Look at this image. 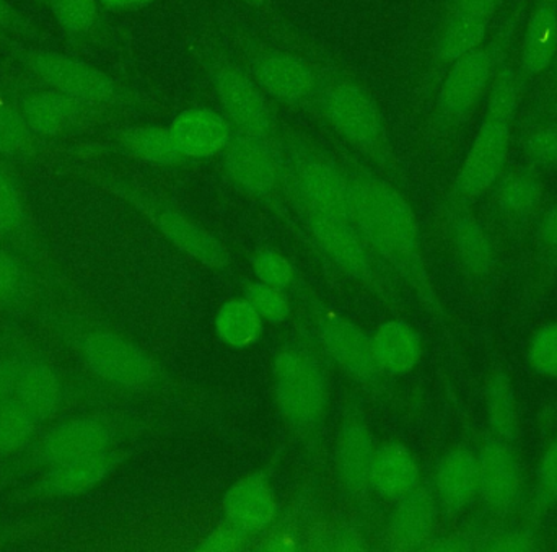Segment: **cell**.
<instances>
[{
	"mask_svg": "<svg viewBox=\"0 0 557 552\" xmlns=\"http://www.w3.org/2000/svg\"><path fill=\"white\" fill-rule=\"evenodd\" d=\"M52 13L62 28L71 33H87L98 20L97 0H49Z\"/></svg>",
	"mask_w": 557,
	"mask_h": 552,
	"instance_id": "36",
	"label": "cell"
},
{
	"mask_svg": "<svg viewBox=\"0 0 557 552\" xmlns=\"http://www.w3.org/2000/svg\"><path fill=\"white\" fill-rule=\"evenodd\" d=\"M493 189L494 204L506 221H529L542 205L543 183L533 168L504 173Z\"/></svg>",
	"mask_w": 557,
	"mask_h": 552,
	"instance_id": "27",
	"label": "cell"
},
{
	"mask_svg": "<svg viewBox=\"0 0 557 552\" xmlns=\"http://www.w3.org/2000/svg\"><path fill=\"white\" fill-rule=\"evenodd\" d=\"M222 155L231 181L255 198H273L285 185L284 156L277 142L235 130Z\"/></svg>",
	"mask_w": 557,
	"mask_h": 552,
	"instance_id": "9",
	"label": "cell"
},
{
	"mask_svg": "<svg viewBox=\"0 0 557 552\" xmlns=\"http://www.w3.org/2000/svg\"><path fill=\"white\" fill-rule=\"evenodd\" d=\"M3 543H5V534H3L2 530H0V548L3 547Z\"/></svg>",
	"mask_w": 557,
	"mask_h": 552,
	"instance_id": "52",
	"label": "cell"
},
{
	"mask_svg": "<svg viewBox=\"0 0 557 552\" xmlns=\"http://www.w3.org/2000/svg\"><path fill=\"white\" fill-rule=\"evenodd\" d=\"M321 339L337 365L359 380H372L379 374L373 357L372 339L362 329L337 316L321 322Z\"/></svg>",
	"mask_w": 557,
	"mask_h": 552,
	"instance_id": "19",
	"label": "cell"
},
{
	"mask_svg": "<svg viewBox=\"0 0 557 552\" xmlns=\"http://www.w3.org/2000/svg\"><path fill=\"white\" fill-rule=\"evenodd\" d=\"M487 28L490 20L450 10L435 39V61L442 65H451L474 49L481 48Z\"/></svg>",
	"mask_w": 557,
	"mask_h": 552,
	"instance_id": "30",
	"label": "cell"
},
{
	"mask_svg": "<svg viewBox=\"0 0 557 552\" xmlns=\"http://www.w3.org/2000/svg\"><path fill=\"white\" fill-rule=\"evenodd\" d=\"M113 447V429L97 416H75L51 427L29 452L28 463L45 469L84 456L108 452Z\"/></svg>",
	"mask_w": 557,
	"mask_h": 552,
	"instance_id": "10",
	"label": "cell"
},
{
	"mask_svg": "<svg viewBox=\"0 0 557 552\" xmlns=\"http://www.w3.org/2000/svg\"><path fill=\"white\" fill-rule=\"evenodd\" d=\"M373 456L375 449L367 427L359 421L346 423L337 443V473L350 492L363 491L370 485Z\"/></svg>",
	"mask_w": 557,
	"mask_h": 552,
	"instance_id": "26",
	"label": "cell"
},
{
	"mask_svg": "<svg viewBox=\"0 0 557 552\" xmlns=\"http://www.w3.org/2000/svg\"><path fill=\"white\" fill-rule=\"evenodd\" d=\"M372 351L382 371L408 374L421 361V338L408 323L388 322L373 336Z\"/></svg>",
	"mask_w": 557,
	"mask_h": 552,
	"instance_id": "28",
	"label": "cell"
},
{
	"mask_svg": "<svg viewBox=\"0 0 557 552\" xmlns=\"http://www.w3.org/2000/svg\"><path fill=\"white\" fill-rule=\"evenodd\" d=\"M90 104L58 90L36 91L23 101L22 116L29 133L59 136L85 120Z\"/></svg>",
	"mask_w": 557,
	"mask_h": 552,
	"instance_id": "22",
	"label": "cell"
},
{
	"mask_svg": "<svg viewBox=\"0 0 557 552\" xmlns=\"http://www.w3.org/2000/svg\"><path fill=\"white\" fill-rule=\"evenodd\" d=\"M281 149L285 185L307 214L350 222L349 173L326 152L301 140H290Z\"/></svg>",
	"mask_w": 557,
	"mask_h": 552,
	"instance_id": "3",
	"label": "cell"
},
{
	"mask_svg": "<svg viewBox=\"0 0 557 552\" xmlns=\"http://www.w3.org/2000/svg\"><path fill=\"white\" fill-rule=\"evenodd\" d=\"M224 512L232 525L247 535L257 534L276 518V499L263 476H248L228 489Z\"/></svg>",
	"mask_w": 557,
	"mask_h": 552,
	"instance_id": "21",
	"label": "cell"
},
{
	"mask_svg": "<svg viewBox=\"0 0 557 552\" xmlns=\"http://www.w3.org/2000/svg\"><path fill=\"white\" fill-rule=\"evenodd\" d=\"M494 548L491 550H503V551H523L530 550L532 543L525 540L523 537H516V535H509V537H503L499 541L493 544Z\"/></svg>",
	"mask_w": 557,
	"mask_h": 552,
	"instance_id": "48",
	"label": "cell"
},
{
	"mask_svg": "<svg viewBox=\"0 0 557 552\" xmlns=\"http://www.w3.org/2000/svg\"><path fill=\"white\" fill-rule=\"evenodd\" d=\"M557 54V0H540L527 23L522 45V72L539 77Z\"/></svg>",
	"mask_w": 557,
	"mask_h": 552,
	"instance_id": "24",
	"label": "cell"
},
{
	"mask_svg": "<svg viewBox=\"0 0 557 552\" xmlns=\"http://www.w3.org/2000/svg\"><path fill=\"white\" fill-rule=\"evenodd\" d=\"M247 300L267 322L281 323L290 315V303L276 287L263 283L251 284L247 289Z\"/></svg>",
	"mask_w": 557,
	"mask_h": 552,
	"instance_id": "37",
	"label": "cell"
},
{
	"mask_svg": "<svg viewBox=\"0 0 557 552\" xmlns=\"http://www.w3.org/2000/svg\"><path fill=\"white\" fill-rule=\"evenodd\" d=\"M327 126L385 170L396 168V156L379 104L350 78H326L317 103Z\"/></svg>",
	"mask_w": 557,
	"mask_h": 552,
	"instance_id": "2",
	"label": "cell"
},
{
	"mask_svg": "<svg viewBox=\"0 0 557 552\" xmlns=\"http://www.w3.org/2000/svg\"><path fill=\"white\" fill-rule=\"evenodd\" d=\"M75 348L85 367L111 387L140 391L156 384L152 359L117 333L90 329L75 338Z\"/></svg>",
	"mask_w": 557,
	"mask_h": 552,
	"instance_id": "5",
	"label": "cell"
},
{
	"mask_svg": "<svg viewBox=\"0 0 557 552\" xmlns=\"http://www.w3.org/2000/svg\"><path fill=\"white\" fill-rule=\"evenodd\" d=\"M183 159H209L227 149L234 137L231 121L211 108L182 111L169 127Z\"/></svg>",
	"mask_w": 557,
	"mask_h": 552,
	"instance_id": "17",
	"label": "cell"
},
{
	"mask_svg": "<svg viewBox=\"0 0 557 552\" xmlns=\"http://www.w3.org/2000/svg\"><path fill=\"white\" fill-rule=\"evenodd\" d=\"M25 209L18 188L9 175L0 170V234H13L23 225Z\"/></svg>",
	"mask_w": 557,
	"mask_h": 552,
	"instance_id": "41",
	"label": "cell"
},
{
	"mask_svg": "<svg viewBox=\"0 0 557 552\" xmlns=\"http://www.w3.org/2000/svg\"><path fill=\"white\" fill-rule=\"evenodd\" d=\"M480 495L493 514L507 515L522 498L523 473L512 443L491 439L478 453Z\"/></svg>",
	"mask_w": 557,
	"mask_h": 552,
	"instance_id": "16",
	"label": "cell"
},
{
	"mask_svg": "<svg viewBox=\"0 0 557 552\" xmlns=\"http://www.w3.org/2000/svg\"><path fill=\"white\" fill-rule=\"evenodd\" d=\"M25 290V273L18 261L0 248V309L15 305Z\"/></svg>",
	"mask_w": 557,
	"mask_h": 552,
	"instance_id": "43",
	"label": "cell"
},
{
	"mask_svg": "<svg viewBox=\"0 0 557 552\" xmlns=\"http://www.w3.org/2000/svg\"><path fill=\"white\" fill-rule=\"evenodd\" d=\"M212 84L225 117L238 133L276 142V120L264 91L244 68L225 58L212 59Z\"/></svg>",
	"mask_w": 557,
	"mask_h": 552,
	"instance_id": "6",
	"label": "cell"
},
{
	"mask_svg": "<svg viewBox=\"0 0 557 552\" xmlns=\"http://www.w3.org/2000/svg\"><path fill=\"white\" fill-rule=\"evenodd\" d=\"M437 520L435 501L425 489H414L411 494L399 499L392 517L393 541L401 548H418L431 537Z\"/></svg>",
	"mask_w": 557,
	"mask_h": 552,
	"instance_id": "29",
	"label": "cell"
},
{
	"mask_svg": "<svg viewBox=\"0 0 557 552\" xmlns=\"http://www.w3.org/2000/svg\"><path fill=\"white\" fill-rule=\"evenodd\" d=\"M13 398L41 426L54 419L61 411L64 387L51 364L39 359H29L20 364Z\"/></svg>",
	"mask_w": 557,
	"mask_h": 552,
	"instance_id": "18",
	"label": "cell"
},
{
	"mask_svg": "<svg viewBox=\"0 0 557 552\" xmlns=\"http://www.w3.org/2000/svg\"><path fill=\"white\" fill-rule=\"evenodd\" d=\"M523 150L533 168L557 170V126H540L530 130Z\"/></svg>",
	"mask_w": 557,
	"mask_h": 552,
	"instance_id": "38",
	"label": "cell"
},
{
	"mask_svg": "<svg viewBox=\"0 0 557 552\" xmlns=\"http://www.w3.org/2000/svg\"><path fill=\"white\" fill-rule=\"evenodd\" d=\"M435 491L447 511L461 512L480 495V462L476 453L457 447L442 456L435 469Z\"/></svg>",
	"mask_w": 557,
	"mask_h": 552,
	"instance_id": "20",
	"label": "cell"
},
{
	"mask_svg": "<svg viewBox=\"0 0 557 552\" xmlns=\"http://www.w3.org/2000/svg\"><path fill=\"white\" fill-rule=\"evenodd\" d=\"M487 426L494 439L513 443L519 437L520 411L516 388L507 372H491L486 384Z\"/></svg>",
	"mask_w": 557,
	"mask_h": 552,
	"instance_id": "31",
	"label": "cell"
},
{
	"mask_svg": "<svg viewBox=\"0 0 557 552\" xmlns=\"http://www.w3.org/2000/svg\"><path fill=\"white\" fill-rule=\"evenodd\" d=\"M255 274L260 283L267 286L276 287V289H287L295 279V271L288 260L276 251L263 250L255 254L253 260Z\"/></svg>",
	"mask_w": 557,
	"mask_h": 552,
	"instance_id": "39",
	"label": "cell"
},
{
	"mask_svg": "<svg viewBox=\"0 0 557 552\" xmlns=\"http://www.w3.org/2000/svg\"><path fill=\"white\" fill-rule=\"evenodd\" d=\"M370 486L386 499H403L419 486V466L401 443H388L373 456Z\"/></svg>",
	"mask_w": 557,
	"mask_h": 552,
	"instance_id": "25",
	"label": "cell"
},
{
	"mask_svg": "<svg viewBox=\"0 0 557 552\" xmlns=\"http://www.w3.org/2000/svg\"><path fill=\"white\" fill-rule=\"evenodd\" d=\"M245 54L264 95L294 108H317L326 78L313 62L287 49L274 48L257 39L245 42Z\"/></svg>",
	"mask_w": 557,
	"mask_h": 552,
	"instance_id": "4",
	"label": "cell"
},
{
	"mask_svg": "<svg viewBox=\"0 0 557 552\" xmlns=\"http://www.w3.org/2000/svg\"><path fill=\"white\" fill-rule=\"evenodd\" d=\"M29 129L22 113L0 101V153L22 150L28 143Z\"/></svg>",
	"mask_w": 557,
	"mask_h": 552,
	"instance_id": "42",
	"label": "cell"
},
{
	"mask_svg": "<svg viewBox=\"0 0 557 552\" xmlns=\"http://www.w3.org/2000/svg\"><path fill=\"white\" fill-rule=\"evenodd\" d=\"M503 0H451L450 10L480 16V18H493Z\"/></svg>",
	"mask_w": 557,
	"mask_h": 552,
	"instance_id": "47",
	"label": "cell"
},
{
	"mask_svg": "<svg viewBox=\"0 0 557 552\" xmlns=\"http://www.w3.org/2000/svg\"><path fill=\"white\" fill-rule=\"evenodd\" d=\"M536 504L542 509L557 505V434L546 447L536 472Z\"/></svg>",
	"mask_w": 557,
	"mask_h": 552,
	"instance_id": "40",
	"label": "cell"
},
{
	"mask_svg": "<svg viewBox=\"0 0 557 552\" xmlns=\"http://www.w3.org/2000/svg\"><path fill=\"white\" fill-rule=\"evenodd\" d=\"M108 9H134V7L147 5V3L153 2V0H100Z\"/></svg>",
	"mask_w": 557,
	"mask_h": 552,
	"instance_id": "49",
	"label": "cell"
},
{
	"mask_svg": "<svg viewBox=\"0 0 557 552\" xmlns=\"http://www.w3.org/2000/svg\"><path fill=\"white\" fill-rule=\"evenodd\" d=\"M13 22V13L5 0H0V26H9Z\"/></svg>",
	"mask_w": 557,
	"mask_h": 552,
	"instance_id": "50",
	"label": "cell"
},
{
	"mask_svg": "<svg viewBox=\"0 0 557 552\" xmlns=\"http://www.w3.org/2000/svg\"><path fill=\"white\" fill-rule=\"evenodd\" d=\"M513 117L497 111H486L455 179L458 198H480L499 181L509 159Z\"/></svg>",
	"mask_w": 557,
	"mask_h": 552,
	"instance_id": "8",
	"label": "cell"
},
{
	"mask_svg": "<svg viewBox=\"0 0 557 552\" xmlns=\"http://www.w3.org/2000/svg\"><path fill=\"white\" fill-rule=\"evenodd\" d=\"M530 367L546 378H557V323H548L533 333L527 349Z\"/></svg>",
	"mask_w": 557,
	"mask_h": 552,
	"instance_id": "35",
	"label": "cell"
},
{
	"mask_svg": "<svg viewBox=\"0 0 557 552\" xmlns=\"http://www.w3.org/2000/svg\"><path fill=\"white\" fill-rule=\"evenodd\" d=\"M39 424L15 400L0 406V459L20 455L32 447Z\"/></svg>",
	"mask_w": 557,
	"mask_h": 552,
	"instance_id": "34",
	"label": "cell"
},
{
	"mask_svg": "<svg viewBox=\"0 0 557 552\" xmlns=\"http://www.w3.org/2000/svg\"><path fill=\"white\" fill-rule=\"evenodd\" d=\"M448 228L461 267L478 279L490 276L496 264V250L483 224L470 212L458 209L450 215Z\"/></svg>",
	"mask_w": 557,
	"mask_h": 552,
	"instance_id": "23",
	"label": "cell"
},
{
	"mask_svg": "<svg viewBox=\"0 0 557 552\" xmlns=\"http://www.w3.org/2000/svg\"><path fill=\"white\" fill-rule=\"evenodd\" d=\"M350 222L373 254L405 277L425 303L437 309L434 287L422 258L418 218L405 196L385 179L350 170Z\"/></svg>",
	"mask_w": 557,
	"mask_h": 552,
	"instance_id": "1",
	"label": "cell"
},
{
	"mask_svg": "<svg viewBox=\"0 0 557 552\" xmlns=\"http://www.w3.org/2000/svg\"><path fill=\"white\" fill-rule=\"evenodd\" d=\"M219 338L232 348H248L263 331V318L247 299L231 300L222 306L215 318Z\"/></svg>",
	"mask_w": 557,
	"mask_h": 552,
	"instance_id": "33",
	"label": "cell"
},
{
	"mask_svg": "<svg viewBox=\"0 0 557 552\" xmlns=\"http://www.w3.org/2000/svg\"><path fill=\"white\" fill-rule=\"evenodd\" d=\"M491 49H474L448 68L437 98V111L448 123H460L470 116L481 98L490 90L496 74Z\"/></svg>",
	"mask_w": 557,
	"mask_h": 552,
	"instance_id": "11",
	"label": "cell"
},
{
	"mask_svg": "<svg viewBox=\"0 0 557 552\" xmlns=\"http://www.w3.org/2000/svg\"><path fill=\"white\" fill-rule=\"evenodd\" d=\"M274 384L282 416L297 429H311L326 410V381L310 355L285 351L274 362Z\"/></svg>",
	"mask_w": 557,
	"mask_h": 552,
	"instance_id": "7",
	"label": "cell"
},
{
	"mask_svg": "<svg viewBox=\"0 0 557 552\" xmlns=\"http://www.w3.org/2000/svg\"><path fill=\"white\" fill-rule=\"evenodd\" d=\"M28 65L54 90L85 103L108 104L120 97L113 78L77 59L55 52H35L29 55Z\"/></svg>",
	"mask_w": 557,
	"mask_h": 552,
	"instance_id": "12",
	"label": "cell"
},
{
	"mask_svg": "<svg viewBox=\"0 0 557 552\" xmlns=\"http://www.w3.org/2000/svg\"><path fill=\"white\" fill-rule=\"evenodd\" d=\"M22 361L16 357H0V406L15 394L16 377Z\"/></svg>",
	"mask_w": 557,
	"mask_h": 552,
	"instance_id": "46",
	"label": "cell"
},
{
	"mask_svg": "<svg viewBox=\"0 0 557 552\" xmlns=\"http://www.w3.org/2000/svg\"><path fill=\"white\" fill-rule=\"evenodd\" d=\"M245 538H247V534L228 522V525L212 531V534L202 541L201 550L215 552L237 551L244 547Z\"/></svg>",
	"mask_w": 557,
	"mask_h": 552,
	"instance_id": "44",
	"label": "cell"
},
{
	"mask_svg": "<svg viewBox=\"0 0 557 552\" xmlns=\"http://www.w3.org/2000/svg\"><path fill=\"white\" fill-rule=\"evenodd\" d=\"M117 465H120V453L114 452L113 449L97 455L72 460L41 472L39 478L26 489V494L38 501L81 498L103 485Z\"/></svg>",
	"mask_w": 557,
	"mask_h": 552,
	"instance_id": "15",
	"label": "cell"
},
{
	"mask_svg": "<svg viewBox=\"0 0 557 552\" xmlns=\"http://www.w3.org/2000/svg\"><path fill=\"white\" fill-rule=\"evenodd\" d=\"M127 199L134 202L140 211L152 218L156 227L175 244L183 253L189 254L193 260L212 269H224L231 264V256L224 244L209 234L201 225L183 215L175 209L166 208L159 202L150 201L147 196L139 192H124Z\"/></svg>",
	"mask_w": 557,
	"mask_h": 552,
	"instance_id": "14",
	"label": "cell"
},
{
	"mask_svg": "<svg viewBox=\"0 0 557 552\" xmlns=\"http://www.w3.org/2000/svg\"><path fill=\"white\" fill-rule=\"evenodd\" d=\"M117 139L126 152L144 162L173 166L185 160L176 150L169 129L163 127H129L121 130Z\"/></svg>",
	"mask_w": 557,
	"mask_h": 552,
	"instance_id": "32",
	"label": "cell"
},
{
	"mask_svg": "<svg viewBox=\"0 0 557 552\" xmlns=\"http://www.w3.org/2000/svg\"><path fill=\"white\" fill-rule=\"evenodd\" d=\"M245 3H247L248 7H251V9H264V7H268V3H270V0H244Z\"/></svg>",
	"mask_w": 557,
	"mask_h": 552,
	"instance_id": "51",
	"label": "cell"
},
{
	"mask_svg": "<svg viewBox=\"0 0 557 552\" xmlns=\"http://www.w3.org/2000/svg\"><path fill=\"white\" fill-rule=\"evenodd\" d=\"M307 215L311 237L334 266L359 283L379 286L373 251L352 222L324 215Z\"/></svg>",
	"mask_w": 557,
	"mask_h": 552,
	"instance_id": "13",
	"label": "cell"
},
{
	"mask_svg": "<svg viewBox=\"0 0 557 552\" xmlns=\"http://www.w3.org/2000/svg\"><path fill=\"white\" fill-rule=\"evenodd\" d=\"M536 240L546 253L557 254V202L540 218Z\"/></svg>",
	"mask_w": 557,
	"mask_h": 552,
	"instance_id": "45",
	"label": "cell"
}]
</instances>
